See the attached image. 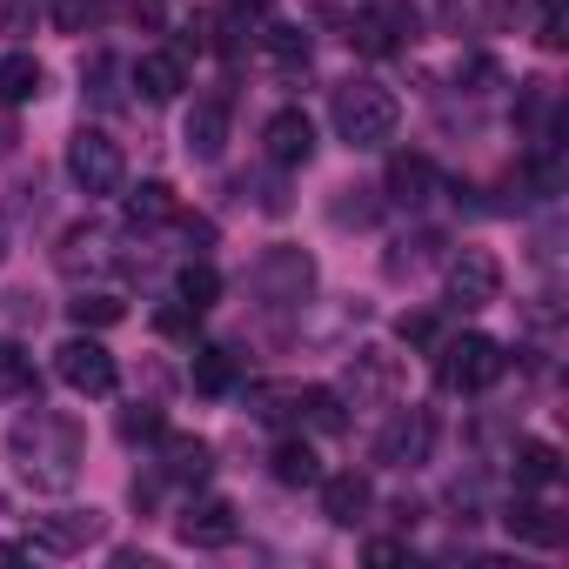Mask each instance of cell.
<instances>
[{
  "label": "cell",
  "instance_id": "6da1fadb",
  "mask_svg": "<svg viewBox=\"0 0 569 569\" xmlns=\"http://www.w3.org/2000/svg\"><path fill=\"white\" fill-rule=\"evenodd\" d=\"M8 462H14V476H21L34 496H68V489L81 482L88 436H81L68 416H54V409L34 402V416H21L14 436H8Z\"/></svg>",
  "mask_w": 569,
  "mask_h": 569
},
{
  "label": "cell",
  "instance_id": "7a4b0ae2",
  "mask_svg": "<svg viewBox=\"0 0 569 569\" xmlns=\"http://www.w3.org/2000/svg\"><path fill=\"white\" fill-rule=\"evenodd\" d=\"M329 121H336V134H342L356 154H376V148L396 141L402 101H396L382 81H342V88L329 94Z\"/></svg>",
  "mask_w": 569,
  "mask_h": 569
},
{
  "label": "cell",
  "instance_id": "3957f363",
  "mask_svg": "<svg viewBox=\"0 0 569 569\" xmlns=\"http://www.w3.org/2000/svg\"><path fill=\"white\" fill-rule=\"evenodd\" d=\"M502 369H509V356H502L496 336H476V329H469V336L436 342V382L456 389V396H482V389H496Z\"/></svg>",
  "mask_w": 569,
  "mask_h": 569
},
{
  "label": "cell",
  "instance_id": "277c9868",
  "mask_svg": "<svg viewBox=\"0 0 569 569\" xmlns=\"http://www.w3.org/2000/svg\"><path fill=\"white\" fill-rule=\"evenodd\" d=\"M68 174H74V188H81L88 201H101V194H121V188H128V154H121V141H114L108 128H74V141H68Z\"/></svg>",
  "mask_w": 569,
  "mask_h": 569
},
{
  "label": "cell",
  "instance_id": "5b68a950",
  "mask_svg": "<svg viewBox=\"0 0 569 569\" xmlns=\"http://www.w3.org/2000/svg\"><path fill=\"white\" fill-rule=\"evenodd\" d=\"M254 296H261V309H309V296H316V261L302 248H268L254 261Z\"/></svg>",
  "mask_w": 569,
  "mask_h": 569
},
{
  "label": "cell",
  "instance_id": "8992f818",
  "mask_svg": "<svg viewBox=\"0 0 569 569\" xmlns=\"http://www.w3.org/2000/svg\"><path fill=\"white\" fill-rule=\"evenodd\" d=\"M336 396H342L349 409H396V396H402V356H389V349H356Z\"/></svg>",
  "mask_w": 569,
  "mask_h": 569
},
{
  "label": "cell",
  "instance_id": "52a82bcc",
  "mask_svg": "<svg viewBox=\"0 0 569 569\" xmlns=\"http://www.w3.org/2000/svg\"><path fill=\"white\" fill-rule=\"evenodd\" d=\"M496 302H502V261L489 248H462L449 261V309L456 316H482Z\"/></svg>",
  "mask_w": 569,
  "mask_h": 569
},
{
  "label": "cell",
  "instance_id": "ba28073f",
  "mask_svg": "<svg viewBox=\"0 0 569 569\" xmlns=\"http://www.w3.org/2000/svg\"><path fill=\"white\" fill-rule=\"evenodd\" d=\"M101 536H108V516L101 509H54V516H34L28 549L34 556H88Z\"/></svg>",
  "mask_w": 569,
  "mask_h": 569
},
{
  "label": "cell",
  "instance_id": "9c48e42d",
  "mask_svg": "<svg viewBox=\"0 0 569 569\" xmlns=\"http://www.w3.org/2000/svg\"><path fill=\"white\" fill-rule=\"evenodd\" d=\"M54 376H61L74 396H114V389H121V369H114V356H108L94 336H68V342L54 349Z\"/></svg>",
  "mask_w": 569,
  "mask_h": 569
},
{
  "label": "cell",
  "instance_id": "30bf717a",
  "mask_svg": "<svg viewBox=\"0 0 569 569\" xmlns=\"http://www.w3.org/2000/svg\"><path fill=\"white\" fill-rule=\"evenodd\" d=\"M436 456V409H396L376 436V462L389 469H422Z\"/></svg>",
  "mask_w": 569,
  "mask_h": 569
},
{
  "label": "cell",
  "instance_id": "8fae6325",
  "mask_svg": "<svg viewBox=\"0 0 569 569\" xmlns=\"http://www.w3.org/2000/svg\"><path fill=\"white\" fill-rule=\"evenodd\" d=\"M174 536H181L188 549H234L241 516H234V502H221V496H194V502L174 516Z\"/></svg>",
  "mask_w": 569,
  "mask_h": 569
},
{
  "label": "cell",
  "instance_id": "7c38bea8",
  "mask_svg": "<svg viewBox=\"0 0 569 569\" xmlns=\"http://www.w3.org/2000/svg\"><path fill=\"white\" fill-rule=\"evenodd\" d=\"M228 121H234V94H228V88L201 94V101L188 108V128H181L188 161H221V148H228Z\"/></svg>",
  "mask_w": 569,
  "mask_h": 569
},
{
  "label": "cell",
  "instance_id": "4fadbf2b",
  "mask_svg": "<svg viewBox=\"0 0 569 569\" xmlns=\"http://www.w3.org/2000/svg\"><path fill=\"white\" fill-rule=\"evenodd\" d=\"M261 154H268L274 168H309V154H316V121H309L302 108H274L268 128H261Z\"/></svg>",
  "mask_w": 569,
  "mask_h": 569
},
{
  "label": "cell",
  "instance_id": "5bb4252c",
  "mask_svg": "<svg viewBox=\"0 0 569 569\" xmlns=\"http://www.w3.org/2000/svg\"><path fill=\"white\" fill-rule=\"evenodd\" d=\"M54 268H61L68 281H81V274H108V268H114V234H108L101 221H74V228L61 234Z\"/></svg>",
  "mask_w": 569,
  "mask_h": 569
},
{
  "label": "cell",
  "instance_id": "9a60e30c",
  "mask_svg": "<svg viewBox=\"0 0 569 569\" xmlns=\"http://www.w3.org/2000/svg\"><path fill=\"white\" fill-rule=\"evenodd\" d=\"M128 81L141 88V101H174L181 88H188V61H181V48H161V54H141L134 68H128Z\"/></svg>",
  "mask_w": 569,
  "mask_h": 569
},
{
  "label": "cell",
  "instance_id": "2e32d148",
  "mask_svg": "<svg viewBox=\"0 0 569 569\" xmlns=\"http://www.w3.org/2000/svg\"><path fill=\"white\" fill-rule=\"evenodd\" d=\"M369 502H376V482H369L362 469H342V476H322V516H329V522H342V529H356V522L369 516Z\"/></svg>",
  "mask_w": 569,
  "mask_h": 569
},
{
  "label": "cell",
  "instance_id": "e0dca14e",
  "mask_svg": "<svg viewBox=\"0 0 569 569\" xmlns=\"http://www.w3.org/2000/svg\"><path fill=\"white\" fill-rule=\"evenodd\" d=\"M208 469H214V456H208V442L201 436H161V482H181V489H201L208 482Z\"/></svg>",
  "mask_w": 569,
  "mask_h": 569
},
{
  "label": "cell",
  "instance_id": "ac0fdd59",
  "mask_svg": "<svg viewBox=\"0 0 569 569\" xmlns=\"http://www.w3.org/2000/svg\"><path fill=\"white\" fill-rule=\"evenodd\" d=\"M402 34H409V8H369V14H356V28H349V41H356L362 54H396Z\"/></svg>",
  "mask_w": 569,
  "mask_h": 569
},
{
  "label": "cell",
  "instance_id": "d6986e66",
  "mask_svg": "<svg viewBox=\"0 0 569 569\" xmlns=\"http://www.w3.org/2000/svg\"><path fill=\"white\" fill-rule=\"evenodd\" d=\"M502 529H509V536H522V542H536V549H556V542H562L556 509H549V502H536V496H516V502L502 509Z\"/></svg>",
  "mask_w": 569,
  "mask_h": 569
},
{
  "label": "cell",
  "instance_id": "ffe728a7",
  "mask_svg": "<svg viewBox=\"0 0 569 569\" xmlns=\"http://www.w3.org/2000/svg\"><path fill=\"white\" fill-rule=\"evenodd\" d=\"M429 194H436L429 154H396V161H389V201H396V208H422Z\"/></svg>",
  "mask_w": 569,
  "mask_h": 569
},
{
  "label": "cell",
  "instance_id": "44dd1931",
  "mask_svg": "<svg viewBox=\"0 0 569 569\" xmlns=\"http://www.w3.org/2000/svg\"><path fill=\"white\" fill-rule=\"evenodd\" d=\"M0 402H41V376L21 342H0Z\"/></svg>",
  "mask_w": 569,
  "mask_h": 569
},
{
  "label": "cell",
  "instance_id": "7402d4cb",
  "mask_svg": "<svg viewBox=\"0 0 569 569\" xmlns=\"http://www.w3.org/2000/svg\"><path fill=\"white\" fill-rule=\"evenodd\" d=\"M48 74L34 54H0V108H21V101H41Z\"/></svg>",
  "mask_w": 569,
  "mask_h": 569
},
{
  "label": "cell",
  "instance_id": "603a6c76",
  "mask_svg": "<svg viewBox=\"0 0 569 569\" xmlns=\"http://www.w3.org/2000/svg\"><path fill=\"white\" fill-rule=\"evenodd\" d=\"M509 462H516V489H556V476H562V456L536 436H522Z\"/></svg>",
  "mask_w": 569,
  "mask_h": 569
},
{
  "label": "cell",
  "instance_id": "cb8c5ba5",
  "mask_svg": "<svg viewBox=\"0 0 569 569\" xmlns=\"http://www.w3.org/2000/svg\"><path fill=\"white\" fill-rule=\"evenodd\" d=\"M268 469H274V482L281 489H309V482H322V462H316V449L309 442H274V456H268Z\"/></svg>",
  "mask_w": 569,
  "mask_h": 569
},
{
  "label": "cell",
  "instance_id": "d4e9b609",
  "mask_svg": "<svg viewBox=\"0 0 569 569\" xmlns=\"http://www.w3.org/2000/svg\"><path fill=\"white\" fill-rule=\"evenodd\" d=\"M261 54H268L274 68L296 74V68H309V34H302L296 21H268V28H261Z\"/></svg>",
  "mask_w": 569,
  "mask_h": 569
},
{
  "label": "cell",
  "instance_id": "484cf974",
  "mask_svg": "<svg viewBox=\"0 0 569 569\" xmlns=\"http://www.w3.org/2000/svg\"><path fill=\"white\" fill-rule=\"evenodd\" d=\"M174 302H181L188 316H208V309L221 302V274H214L208 261H188V268H181V281H174Z\"/></svg>",
  "mask_w": 569,
  "mask_h": 569
},
{
  "label": "cell",
  "instance_id": "4316f807",
  "mask_svg": "<svg viewBox=\"0 0 569 569\" xmlns=\"http://www.w3.org/2000/svg\"><path fill=\"white\" fill-rule=\"evenodd\" d=\"M128 214H134V228H161V221H181V201H174L168 181H141L128 194Z\"/></svg>",
  "mask_w": 569,
  "mask_h": 569
},
{
  "label": "cell",
  "instance_id": "83f0119b",
  "mask_svg": "<svg viewBox=\"0 0 569 569\" xmlns=\"http://www.w3.org/2000/svg\"><path fill=\"white\" fill-rule=\"evenodd\" d=\"M296 416H302L309 429H322V436H342V429H349V402H342L336 389H302V396H296Z\"/></svg>",
  "mask_w": 569,
  "mask_h": 569
},
{
  "label": "cell",
  "instance_id": "f1b7e54d",
  "mask_svg": "<svg viewBox=\"0 0 569 569\" xmlns=\"http://www.w3.org/2000/svg\"><path fill=\"white\" fill-rule=\"evenodd\" d=\"M296 382H248L241 389V402H248V416L254 422H281V416H296Z\"/></svg>",
  "mask_w": 569,
  "mask_h": 569
},
{
  "label": "cell",
  "instance_id": "f546056e",
  "mask_svg": "<svg viewBox=\"0 0 569 569\" xmlns=\"http://www.w3.org/2000/svg\"><path fill=\"white\" fill-rule=\"evenodd\" d=\"M68 316H74V329H108V322H121L128 309H121V296H108V289H81V302H68Z\"/></svg>",
  "mask_w": 569,
  "mask_h": 569
},
{
  "label": "cell",
  "instance_id": "4dcf8cb0",
  "mask_svg": "<svg viewBox=\"0 0 569 569\" xmlns=\"http://www.w3.org/2000/svg\"><path fill=\"white\" fill-rule=\"evenodd\" d=\"M194 389L201 396H228L234 389V356L228 349H201L194 356Z\"/></svg>",
  "mask_w": 569,
  "mask_h": 569
},
{
  "label": "cell",
  "instance_id": "1f68e13d",
  "mask_svg": "<svg viewBox=\"0 0 569 569\" xmlns=\"http://www.w3.org/2000/svg\"><path fill=\"white\" fill-rule=\"evenodd\" d=\"M342 228L356 221V228H369L376 214H382V201H376V188H336V208H329Z\"/></svg>",
  "mask_w": 569,
  "mask_h": 569
},
{
  "label": "cell",
  "instance_id": "d6a6232c",
  "mask_svg": "<svg viewBox=\"0 0 569 569\" xmlns=\"http://www.w3.org/2000/svg\"><path fill=\"white\" fill-rule=\"evenodd\" d=\"M168 422H161V409H148V402H134V409H121V442H154Z\"/></svg>",
  "mask_w": 569,
  "mask_h": 569
},
{
  "label": "cell",
  "instance_id": "836d02e7",
  "mask_svg": "<svg viewBox=\"0 0 569 569\" xmlns=\"http://www.w3.org/2000/svg\"><path fill=\"white\" fill-rule=\"evenodd\" d=\"M402 342H416V349H436V342H442L436 316H409V322H402Z\"/></svg>",
  "mask_w": 569,
  "mask_h": 569
},
{
  "label": "cell",
  "instance_id": "e575fe53",
  "mask_svg": "<svg viewBox=\"0 0 569 569\" xmlns=\"http://www.w3.org/2000/svg\"><path fill=\"white\" fill-rule=\"evenodd\" d=\"M369 562H409V542H369Z\"/></svg>",
  "mask_w": 569,
  "mask_h": 569
},
{
  "label": "cell",
  "instance_id": "d590c367",
  "mask_svg": "<svg viewBox=\"0 0 569 569\" xmlns=\"http://www.w3.org/2000/svg\"><path fill=\"white\" fill-rule=\"evenodd\" d=\"M14 141H21V134H14V121L0 114V154H14Z\"/></svg>",
  "mask_w": 569,
  "mask_h": 569
},
{
  "label": "cell",
  "instance_id": "8d00e7d4",
  "mask_svg": "<svg viewBox=\"0 0 569 569\" xmlns=\"http://www.w3.org/2000/svg\"><path fill=\"white\" fill-rule=\"evenodd\" d=\"M536 8H542V21H562V8H569V0H536Z\"/></svg>",
  "mask_w": 569,
  "mask_h": 569
},
{
  "label": "cell",
  "instance_id": "74e56055",
  "mask_svg": "<svg viewBox=\"0 0 569 569\" xmlns=\"http://www.w3.org/2000/svg\"><path fill=\"white\" fill-rule=\"evenodd\" d=\"M0 261H8V221H0Z\"/></svg>",
  "mask_w": 569,
  "mask_h": 569
}]
</instances>
